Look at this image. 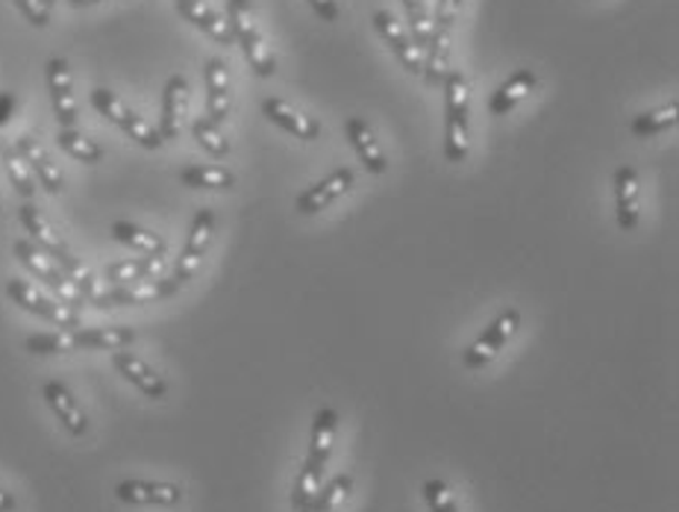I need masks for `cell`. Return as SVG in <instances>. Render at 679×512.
Returning a JSON list of instances; mask_svg holds the SVG:
<instances>
[{
	"instance_id": "31",
	"label": "cell",
	"mask_w": 679,
	"mask_h": 512,
	"mask_svg": "<svg viewBox=\"0 0 679 512\" xmlns=\"http://www.w3.org/2000/svg\"><path fill=\"white\" fill-rule=\"evenodd\" d=\"M180 183L189 189H233L235 174L221 165H185L180 171Z\"/></svg>"
},
{
	"instance_id": "29",
	"label": "cell",
	"mask_w": 679,
	"mask_h": 512,
	"mask_svg": "<svg viewBox=\"0 0 679 512\" xmlns=\"http://www.w3.org/2000/svg\"><path fill=\"white\" fill-rule=\"evenodd\" d=\"M0 162H3V171H7L12 189H16L24 201H30L36 194V177L30 174L27 162L21 160V153L16 151V144H9L0 139Z\"/></svg>"
},
{
	"instance_id": "34",
	"label": "cell",
	"mask_w": 679,
	"mask_h": 512,
	"mask_svg": "<svg viewBox=\"0 0 679 512\" xmlns=\"http://www.w3.org/2000/svg\"><path fill=\"white\" fill-rule=\"evenodd\" d=\"M24 348L36 357H53V353L77 351L74 330H57V333H33L24 339Z\"/></svg>"
},
{
	"instance_id": "39",
	"label": "cell",
	"mask_w": 679,
	"mask_h": 512,
	"mask_svg": "<svg viewBox=\"0 0 679 512\" xmlns=\"http://www.w3.org/2000/svg\"><path fill=\"white\" fill-rule=\"evenodd\" d=\"M462 12V0H436V27L438 30H453L456 18Z\"/></svg>"
},
{
	"instance_id": "23",
	"label": "cell",
	"mask_w": 679,
	"mask_h": 512,
	"mask_svg": "<svg viewBox=\"0 0 679 512\" xmlns=\"http://www.w3.org/2000/svg\"><path fill=\"white\" fill-rule=\"evenodd\" d=\"M176 12H180L189 24H194L197 30L210 36V39H215L219 44L235 42L230 24H226L224 18H221L210 3H203V0H176Z\"/></svg>"
},
{
	"instance_id": "14",
	"label": "cell",
	"mask_w": 679,
	"mask_h": 512,
	"mask_svg": "<svg viewBox=\"0 0 679 512\" xmlns=\"http://www.w3.org/2000/svg\"><path fill=\"white\" fill-rule=\"evenodd\" d=\"M353 180H356L353 169H336L333 174H327L324 180H318L315 185H310L306 192L297 194L294 210L301 212V215H318L321 210L333 207V203H336L338 198L351 189Z\"/></svg>"
},
{
	"instance_id": "1",
	"label": "cell",
	"mask_w": 679,
	"mask_h": 512,
	"mask_svg": "<svg viewBox=\"0 0 679 512\" xmlns=\"http://www.w3.org/2000/svg\"><path fill=\"white\" fill-rule=\"evenodd\" d=\"M336 430H338V412L333 406H321L312 419V439H310V456H306V465H303L301 478L294 483L292 492V506L301 510L318 495L321 478H324V469H327V460L333 454V442H336Z\"/></svg>"
},
{
	"instance_id": "15",
	"label": "cell",
	"mask_w": 679,
	"mask_h": 512,
	"mask_svg": "<svg viewBox=\"0 0 679 512\" xmlns=\"http://www.w3.org/2000/svg\"><path fill=\"white\" fill-rule=\"evenodd\" d=\"M16 151L21 153V160L27 162V169H30V174L36 177V183L42 185L44 192L59 194L65 189V177H62V171L57 169V162L51 160V153L44 151L42 142H39L36 135H18Z\"/></svg>"
},
{
	"instance_id": "4",
	"label": "cell",
	"mask_w": 679,
	"mask_h": 512,
	"mask_svg": "<svg viewBox=\"0 0 679 512\" xmlns=\"http://www.w3.org/2000/svg\"><path fill=\"white\" fill-rule=\"evenodd\" d=\"M226 24L233 30V39L242 44V53L247 59V66L260 77H274L277 71V59L271 53V44L262 33V27L256 24L251 0H230L226 3Z\"/></svg>"
},
{
	"instance_id": "28",
	"label": "cell",
	"mask_w": 679,
	"mask_h": 512,
	"mask_svg": "<svg viewBox=\"0 0 679 512\" xmlns=\"http://www.w3.org/2000/svg\"><path fill=\"white\" fill-rule=\"evenodd\" d=\"M112 239L142 253H156V257H165V253H169V244H165L162 235L139 228V224H130V221H115V224H112Z\"/></svg>"
},
{
	"instance_id": "40",
	"label": "cell",
	"mask_w": 679,
	"mask_h": 512,
	"mask_svg": "<svg viewBox=\"0 0 679 512\" xmlns=\"http://www.w3.org/2000/svg\"><path fill=\"white\" fill-rule=\"evenodd\" d=\"M310 7L315 9V16H318L321 21H327V24H333V21L338 18L336 0H310Z\"/></svg>"
},
{
	"instance_id": "7",
	"label": "cell",
	"mask_w": 679,
	"mask_h": 512,
	"mask_svg": "<svg viewBox=\"0 0 679 512\" xmlns=\"http://www.w3.org/2000/svg\"><path fill=\"white\" fill-rule=\"evenodd\" d=\"M89 101H92V107L98 112H101L110 124H115L118 130H124L130 139H133L135 144H142V148H148V151H156V148H162V135L160 130L153 124H148L139 112H133L130 107H126L121 98H118L115 92H110V89H92V94H89Z\"/></svg>"
},
{
	"instance_id": "25",
	"label": "cell",
	"mask_w": 679,
	"mask_h": 512,
	"mask_svg": "<svg viewBox=\"0 0 679 512\" xmlns=\"http://www.w3.org/2000/svg\"><path fill=\"white\" fill-rule=\"evenodd\" d=\"M77 351H124L135 342L133 328H77Z\"/></svg>"
},
{
	"instance_id": "32",
	"label": "cell",
	"mask_w": 679,
	"mask_h": 512,
	"mask_svg": "<svg viewBox=\"0 0 679 512\" xmlns=\"http://www.w3.org/2000/svg\"><path fill=\"white\" fill-rule=\"evenodd\" d=\"M677 121H679V103L671 101L665 103V107H659V110L636 116V121H632V133H636L638 139H650V135H659L665 133V130L677 127Z\"/></svg>"
},
{
	"instance_id": "17",
	"label": "cell",
	"mask_w": 679,
	"mask_h": 512,
	"mask_svg": "<svg viewBox=\"0 0 679 512\" xmlns=\"http://www.w3.org/2000/svg\"><path fill=\"white\" fill-rule=\"evenodd\" d=\"M374 30H377L379 36H383V42L395 51V57L401 59V66L409 71V74H420V66H424V53L412 44V39L406 36V30H403L401 24H397L395 18H392V12H386V9H379V12H374Z\"/></svg>"
},
{
	"instance_id": "18",
	"label": "cell",
	"mask_w": 679,
	"mask_h": 512,
	"mask_svg": "<svg viewBox=\"0 0 679 512\" xmlns=\"http://www.w3.org/2000/svg\"><path fill=\"white\" fill-rule=\"evenodd\" d=\"M638 192H641V183H638V171L632 165H621L615 171V219H618V228L624 233H632L638 228V219H641Z\"/></svg>"
},
{
	"instance_id": "35",
	"label": "cell",
	"mask_w": 679,
	"mask_h": 512,
	"mask_svg": "<svg viewBox=\"0 0 679 512\" xmlns=\"http://www.w3.org/2000/svg\"><path fill=\"white\" fill-rule=\"evenodd\" d=\"M192 135L194 142L201 144L203 151L210 153V157H226L230 153V142H226V135L221 133V127L215 124V121H210L206 116L194 118L192 121Z\"/></svg>"
},
{
	"instance_id": "6",
	"label": "cell",
	"mask_w": 679,
	"mask_h": 512,
	"mask_svg": "<svg viewBox=\"0 0 679 512\" xmlns=\"http://www.w3.org/2000/svg\"><path fill=\"white\" fill-rule=\"evenodd\" d=\"M3 292H7V298L16 303L18 310L30 312V315H36V319L53 324V328H59V330L83 328L80 312L62 307V303L53 301V298H48V294H42L39 289H36V285L27 283V280L9 278L7 283H3Z\"/></svg>"
},
{
	"instance_id": "26",
	"label": "cell",
	"mask_w": 679,
	"mask_h": 512,
	"mask_svg": "<svg viewBox=\"0 0 679 512\" xmlns=\"http://www.w3.org/2000/svg\"><path fill=\"white\" fill-rule=\"evenodd\" d=\"M450 36L453 30H438V27H433V33H429V42L424 48L427 59L420 66L427 86H442L445 77L450 74Z\"/></svg>"
},
{
	"instance_id": "43",
	"label": "cell",
	"mask_w": 679,
	"mask_h": 512,
	"mask_svg": "<svg viewBox=\"0 0 679 512\" xmlns=\"http://www.w3.org/2000/svg\"><path fill=\"white\" fill-rule=\"evenodd\" d=\"M94 3H101V0H68V7H74V9L94 7Z\"/></svg>"
},
{
	"instance_id": "30",
	"label": "cell",
	"mask_w": 679,
	"mask_h": 512,
	"mask_svg": "<svg viewBox=\"0 0 679 512\" xmlns=\"http://www.w3.org/2000/svg\"><path fill=\"white\" fill-rule=\"evenodd\" d=\"M57 144L62 151L77 162H85V165H94V162L103 160V148L94 139L83 135L77 127H59Z\"/></svg>"
},
{
	"instance_id": "33",
	"label": "cell",
	"mask_w": 679,
	"mask_h": 512,
	"mask_svg": "<svg viewBox=\"0 0 679 512\" xmlns=\"http://www.w3.org/2000/svg\"><path fill=\"white\" fill-rule=\"evenodd\" d=\"M351 489H353L351 474H336V478L330 480L327 486L318 489V495L312 498L310 504L294 512H333L338 504H342L344 498L351 495Z\"/></svg>"
},
{
	"instance_id": "21",
	"label": "cell",
	"mask_w": 679,
	"mask_h": 512,
	"mask_svg": "<svg viewBox=\"0 0 679 512\" xmlns=\"http://www.w3.org/2000/svg\"><path fill=\"white\" fill-rule=\"evenodd\" d=\"M185 103H189V80L183 74H174L165 83V92H162V116H160V135L162 142H171L180 135V127H183L185 116Z\"/></svg>"
},
{
	"instance_id": "42",
	"label": "cell",
	"mask_w": 679,
	"mask_h": 512,
	"mask_svg": "<svg viewBox=\"0 0 679 512\" xmlns=\"http://www.w3.org/2000/svg\"><path fill=\"white\" fill-rule=\"evenodd\" d=\"M18 504L16 498H12V492H7V489L0 486V512H16Z\"/></svg>"
},
{
	"instance_id": "13",
	"label": "cell",
	"mask_w": 679,
	"mask_h": 512,
	"mask_svg": "<svg viewBox=\"0 0 679 512\" xmlns=\"http://www.w3.org/2000/svg\"><path fill=\"white\" fill-rule=\"evenodd\" d=\"M115 498L130 506H176L183 501V489L160 480H121Z\"/></svg>"
},
{
	"instance_id": "10",
	"label": "cell",
	"mask_w": 679,
	"mask_h": 512,
	"mask_svg": "<svg viewBox=\"0 0 679 512\" xmlns=\"http://www.w3.org/2000/svg\"><path fill=\"white\" fill-rule=\"evenodd\" d=\"M176 294L171 280H144V283L115 285L110 292H94L89 298L94 310H112V307H139V303H156L162 298Z\"/></svg>"
},
{
	"instance_id": "36",
	"label": "cell",
	"mask_w": 679,
	"mask_h": 512,
	"mask_svg": "<svg viewBox=\"0 0 679 512\" xmlns=\"http://www.w3.org/2000/svg\"><path fill=\"white\" fill-rule=\"evenodd\" d=\"M403 7H406V18H409V27H412V44L424 53V48H427V42H429V33H433V21H429L427 0H403Z\"/></svg>"
},
{
	"instance_id": "22",
	"label": "cell",
	"mask_w": 679,
	"mask_h": 512,
	"mask_svg": "<svg viewBox=\"0 0 679 512\" xmlns=\"http://www.w3.org/2000/svg\"><path fill=\"white\" fill-rule=\"evenodd\" d=\"M344 133H347L353 151L359 153L362 165H365L371 174H386L388 171L386 153H383L379 142L374 139V130L365 124V118H356V116L347 118V121H344Z\"/></svg>"
},
{
	"instance_id": "2",
	"label": "cell",
	"mask_w": 679,
	"mask_h": 512,
	"mask_svg": "<svg viewBox=\"0 0 679 512\" xmlns=\"http://www.w3.org/2000/svg\"><path fill=\"white\" fill-rule=\"evenodd\" d=\"M18 221H21V228H24L27 239L39 248L42 253H48L53 262H57L59 269L65 271L68 278L74 280V285L83 292L85 303H89V298L94 294V280L92 274H89V269H85L83 262L77 260L74 253L68 251V244L59 239L57 233H53V228L44 221V215L39 210H36L33 203H24L21 210H18Z\"/></svg>"
},
{
	"instance_id": "8",
	"label": "cell",
	"mask_w": 679,
	"mask_h": 512,
	"mask_svg": "<svg viewBox=\"0 0 679 512\" xmlns=\"http://www.w3.org/2000/svg\"><path fill=\"white\" fill-rule=\"evenodd\" d=\"M212 239H215V212H212L210 207H203V210L194 212L192 228H189V235H185L183 251H180V257H176L174 274L169 278L171 283H174L176 292H180V289H183V285L194 278V274H197L203 257L210 253Z\"/></svg>"
},
{
	"instance_id": "5",
	"label": "cell",
	"mask_w": 679,
	"mask_h": 512,
	"mask_svg": "<svg viewBox=\"0 0 679 512\" xmlns=\"http://www.w3.org/2000/svg\"><path fill=\"white\" fill-rule=\"evenodd\" d=\"M12 253H16V260L21 262L36 280H42V283L57 294V301L62 303V307H68V310H80V307H83L85 298L74 285V280L68 278L65 271L59 269L48 253L39 251L30 239H18V242H12Z\"/></svg>"
},
{
	"instance_id": "20",
	"label": "cell",
	"mask_w": 679,
	"mask_h": 512,
	"mask_svg": "<svg viewBox=\"0 0 679 512\" xmlns=\"http://www.w3.org/2000/svg\"><path fill=\"white\" fill-rule=\"evenodd\" d=\"M262 116L283 127L285 133H292L294 139H303V142H315L321 135V124L315 118L303 116L301 110H294L292 103L280 101V98H265L262 101Z\"/></svg>"
},
{
	"instance_id": "27",
	"label": "cell",
	"mask_w": 679,
	"mask_h": 512,
	"mask_svg": "<svg viewBox=\"0 0 679 512\" xmlns=\"http://www.w3.org/2000/svg\"><path fill=\"white\" fill-rule=\"evenodd\" d=\"M165 257L156 253H144V257H133V260H121L107 265L103 278L110 280L112 285H126V283H144V280L156 278V271L162 269Z\"/></svg>"
},
{
	"instance_id": "44",
	"label": "cell",
	"mask_w": 679,
	"mask_h": 512,
	"mask_svg": "<svg viewBox=\"0 0 679 512\" xmlns=\"http://www.w3.org/2000/svg\"><path fill=\"white\" fill-rule=\"evenodd\" d=\"M53 3H57V0H44V7H48V9H51Z\"/></svg>"
},
{
	"instance_id": "16",
	"label": "cell",
	"mask_w": 679,
	"mask_h": 512,
	"mask_svg": "<svg viewBox=\"0 0 679 512\" xmlns=\"http://www.w3.org/2000/svg\"><path fill=\"white\" fill-rule=\"evenodd\" d=\"M42 395L44 401H48V406H51V412L59 419V424L71 433L74 439L85 436L89 433V419H85L83 406L77 403V398L71 395V389L65 386V383H59V380H48L42 386Z\"/></svg>"
},
{
	"instance_id": "19",
	"label": "cell",
	"mask_w": 679,
	"mask_h": 512,
	"mask_svg": "<svg viewBox=\"0 0 679 512\" xmlns=\"http://www.w3.org/2000/svg\"><path fill=\"white\" fill-rule=\"evenodd\" d=\"M203 77H206V118L221 127L226 121V116H230V103H233V94H230V74H226L224 59L221 57L206 59Z\"/></svg>"
},
{
	"instance_id": "3",
	"label": "cell",
	"mask_w": 679,
	"mask_h": 512,
	"mask_svg": "<svg viewBox=\"0 0 679 512\" xmlns=\"http://www.w3.org/2000/svg\"><path fill=\"white\" fill-rule=\"evenodd\" d=\"M445 157L447 162H465L470 151V94L468 80L459 68H450V74L445 77Z\"/></svg>"
},
{
	"instance_id": "24",
	"label": "cell",
	"mask_w": 679,
	"mask_h": 512,
	"mask_svg": "<svg viewBox=\"0 0 679 512\" xmlns=\"http://www.w3.org/2000/svg\"><path fill=\"white\" fill-rule=\"evenodd\" d=\"M536 86H538L536 71H533V68H520V71H515L506 83L497 86V92L491 94V101H488V112H491V116H509V112L515 110L529 92H536Z\"/></svg>"
},
{
	"instance_id": "9",
	"label": "cell",
	"mask_w": 679,
	"mask_h": 512,
	"mask_svg": "<svg viewBox=\"0 0 679 512\" xmlns=\"http://www.w3.org/2000/svg\"><path fill=\"white\" fill-rule=\"evenodd\" d=\"M518 328H520V310L509 307V310L500 312V315L479 333V339L470 344L468 351L462 353V365L468 371H477L483 369V365H488L491 360H497L500 351L506 348V342L518 333Z\"/></svg>"
},
{
	"instance_id": "12",
	"label": "cell",
	"mask_w": 679,
	"mask_h": 512,
	"mask_svg": "<svg viewBox=\"0 0 679 512\" xmlns=\"http://www.w3.org/2000/svg\"><path fill=\"white\" fill-rule=\"evenodd\" d=\"M112 365H115L118 374H121L126 383H133L144 398L162 401V398L169 395V383H165V378H162L153 365H148L142 357H135L133 351H126V348L124 351H112Z\"/></svg>"
},
{
	"instance_id": "41",
	"label": "cell",
	"mask_w": 679,
	"mask_h": 512,
	"mask_svg": "<svg viewBox=\"0 0 679 512\" xmlns=\"http://www.w3.org/2000/svg\"><path fill=\"white\" fill-rule=\"evenodd\" d=\"M16 94L12 92H0V127L9 124V118L16 116Z\"/></svg>"
},
{
	"instance_id": "11",
	"label": "cell",
	"mask_w": 679,
	"mask_h": 512,
	"mask_svg": "<svg viewBox=\"0 0 679 512\" xmlns=\"http://www.w3.org/2000/svg\"><path fill=\"white\" fill-rule=\"evenodd\" d=\"M48 74V92H51V107L59 127H77V98L74 83H71V66L65 57L48 59L44 66Z\"/></svg>"
},
{
	"instance_id": "38",
	"label": "cell",
	"mask_w": 679,
	"mask_h": 512,
	"mask_svg": "<svg viewBox=\"0 0 679 512\" xmlns=\"http://www.w3.org/2000/svg\"><path fill=\"white\" fill-rule=\"evenodd\" d=\"M18 12L30 21L33 27H48L51 24V9L44 7V0H12Z\"/></svg>"
},
{
	"instance_id": "37",
	"label": "cell",
	"mask_w": 679,
	"mask_h": 512,
	"mask_svg": "<svg viewBox=\"0 0 679 512\" xmlns=\"http://www.w3.org/2000/svg\"><path fill=\"white\" fill-rule=\"evenodd\" d=\"M424 498H427L429 512H459L456 501H453V492L445 480H427L424 483Z\"/></svg>"
}]
</instances>
